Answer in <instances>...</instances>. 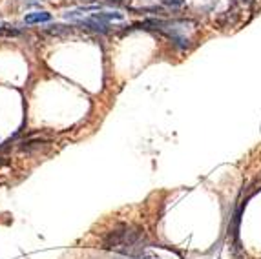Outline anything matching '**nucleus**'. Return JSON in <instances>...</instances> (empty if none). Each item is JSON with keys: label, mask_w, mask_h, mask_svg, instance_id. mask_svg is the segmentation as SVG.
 <instances>
[{"label": "nucleus", "mask_w": 261, "mask_h": 259, "mask_svg": "<svg viewBox=\"0 0 261 259\" xmlns=\"http://www.w3.org/2000/svg\"><path fill=\"white\" fill-rule=\"evenodd\" d=\"M143 238V232L139 228H134L128 223H122L119 228L112 230V232L106 234L105 238V248L108 250H115V252H130L132 248H135V245L141 241Z\"/></svg>", "instance_id": "1"}, {"label": "nucleus", "mask_w": 261, "mask_h": 259, "mask_svg": "<svg viewBox=\"0 0 261 259\" xmlns=\"http://www.w3.org/2000/svg\"><path fill=\"white\" fill-rule=\"evenodd\" d=\"M49 18L51 17L48 13H33V15H28L26 22L28 24H39V22H48Z\"/></svg>", "instance_id": "2"}, {"label": "nucleus", "mask_w": 261, "mask_h": 259, "mask_svg": "<svg viewBox=\"0 0 261 259\" xmlns=\"http://www.w3.org/2000/svg\"><path fill=\"white\" fill-rule=\"evenodd\" d=\"M166 6H174V8H177V6L183 4V0H165Z\"/></svg>", "instance_id": "3"}, {"label": "nucleus", "mask_w": 261, "mask_h": 259, "mask_svg": "<svg viewBox=\"0 0 261 259\" xmlns=\"http://www.w3.org/2000/svg\"><path fill=\"white\" fill-rule=\"evenodd\" d=\"M247 2H248V0H247Z\"/></svg>", "instance_id": "4"}]
</instances>
